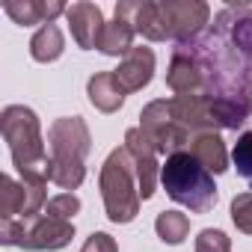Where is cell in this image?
<instances>
[{"instance_id": "27", "label": "cell", "mask_w": 252, "mask_h": 252, "mask_svg": "<svg viewBox=\"0 0 252 252\" xmlns=\"http://www.w3.org/2000/svg\"><path fill=\"white\" fill-rule=\"evenodd\" d=\"M243 101H246V107H249V113H252V80L246 83V92H243Z\"/></svg>"}, {"instance_id": "20", "label": "cell", "mask_w": 252, "mask_h": 252, "mask_svg": "<svg viewBox=\"0 0 252 252\" xmlns=\"http://www.w3.org/2000/svg\"><path fill=\"white\" fill-rule=\"evenodd\" d=\"M211 110H214V122H217L220 131L222 128L237 131L249 116V107H246L243 98H214L211 95Z\"/></svg>"}, {"instance_id": "1", "label": "cell", "mask_w": 252, "mask_h": 252, "mask_svg": "<svg viewBox=\"0 0 252 252\" xmlns=\"http://www.w3.org/2000/svg\"><path fill=\"white\" fill-rule=\"evenodd\" d=\"M48 178L63 190H77L86 178V155L92 149L89 128L80 116H63L48 131Z\"/></svg>"}, {"instance_id": "22", "label": "cell", "mask_w": 252, "mask_h": 252, "mask_svg": "<svg viewBox=\"0 0 252 252\" xmlns=\"http://www.w3.org/2000/svg\"><path fill=\"white\" fill-rule=\"evenodd\" d=\"M231 163L237 169L240 178L252 181V131H243L234 143V152H231Z\"/></svg>"}, {"instance_id": "8", "label": "cell", "mask_w": 252, "mask_h": 252, "mask_svg": "<svg viewBox=\"0 0 252 252\" xmlns=\"http://www.w3.org/2000/svg\"><path fill=\"white\" fill-rule=\"evenodd\" d=\"M158 6H160V21H163L166 39H172L178 45L193 42L211 18V6L202 3V0H160Z\"/></svg>"}, {"instance_id": "16", "label": "cell", "mask_w": 252, "mask_h": 252, "mask_svg": "<svg viewBox=\"0 0 252 252\" xmlns=\"http://www.w3.org/2000/svg\"><path fill=\"white\" fill-rule=\"evenodd\" d=\"M190 155H193L211 175H220V172L228 169V152H225V143H222L220 131L193 134V140H190Z\"/></svg>"}, {"instance_id": "17", "label": "cell", "mask_w": 252, "mask_h": 252, "mask_svg": "<svg viewBox=\"0 0 252 252\" xmlns=\"http://www.w3.org/2000/svg\"><path fill=\"white\" fill-rule=\"evenodd\" d=\"M86 95H89L92 107L101 110V113H116V110L125 104V89L119 86V80H116L113 71H98V74H92L89 83H86Z\"/></svg>"}, {"instance_id": "12", "label": "cell", "mask_w": 252, "mask_h": 252, "mask_svg": "<svg viewBox=\"0 0 252 252\" xmlns=\"http://www.w3.org/2000/svg\"><path fill=\"white\" fill-rule=\"evenodd\" d=\"M169 113L190 134L220 131L214 122V110H211V95H175L169 98Z\"/></svg>"}, {"instance_id": "21", "label": "cell", "mask_w": 252, "mask_h": 252, "mask_svg": "<svg viewBox=\"0 0 252 252\" xmlns=\"http://www.w3.org/2000/svg\"><path fill=\"white\" fill-rule=\"evenodd\" d=\"M155 231H158V237H160L163 243L178 246V243H184V237L190 234V220H187V214H181V211H163V214H158V220H155Z\"/></svg>"}, {"instance_id": "9", "label": "cell", "mask_w": 252, "mask_h": 252, "mask_svg": "<svg viewBox=\"0 0 252 252\" xmlns=\"http://www.w3.org/2000/svg\"><path fill=\"white\" fill-rule=\"evenodd\" d=\"M125 149H128L134 169H137V181H140V196L152 199L158 190V175H160V163H158V149L149 140V134L143 128H131L125 134Z\"/></svg>"}, {"instance_id": "19", "label": "cell", "mask_w": 252, "mask_h": 252, "mask_svg": "<svg viewBox=\"0 0 252 252\" xmlns=\"http://www.w3.org/2000/svg\"><path fill=\"white\" fill-rule=\"evenodd\" d=\"M65 51V39H63V30L57 24H45L36 30V36L30 39V57L36 63H54L60 60Z\"/></svg>"}, {"instance_id": "10", "label": "cell", "mask_w": 252, "mask_h": 252, "mask_svg": "<svg viewBox=\"0 0 252 252\" xmlns=\"http://www.w3.org/2000/svg\"><path fill=\"white\" fill-rule=\"evenodd\" d=\"M166 86L175 95H211L208 92V74H205L199 57L187 45L175 48L169 71H166Z\"/></svg>"}, {"instance_id": "14", "label": "cell", "mask_w": 252, "mask_h": 252, "mask_svg": "<svg viewBox=\"0 0 252 252\" xmlns=\"http://www.w3.org/2000/svg\"><path fill=\"white\" fill-rule=\"evenodd\" d=\"M113 74H116L119 86L125 89V95L140 92L143 86H149V80L155 74V54H152V48H134L119 63V68H113Z\"/></svg>"}, {"instance_id": "24", "label": "cell", "mask_w": 252, "mask_h": 252, "mask_svg": "<svg viewBox=\"0 0 252 252\" xmlns=\"http://www.w3.org/2000/svg\"><path fill=\"white\" fill-rule=\"evenodd\" d=\"M77 211H80V199H77L74 193H60V196L48 199V205H45V214H48V217L68 220V222H71V217H74Z\"/></svg>"}, {"instance_id": "25", "label": "cell", "mask_w": 252, "mask_h": 252, "mask_svg": "<svg viewBox=\"0 0 252 252\" xmlns=\"http://www.w3.org/2000/svg\"><path fill=\"white\" fill-rule=\"evenodd\" d=\"M196 252H231V240L220 228H202L196 237Z\"/></svg>"}, {"instance_id": "23", "label": "cell", "mask_w": 252, "mask_h": 252, "mask_svg": "<svg viewBox=\"0 0 252 252\" xmlns=\"http://www.w3.org/2000/svg\"><path fill=\"white\" fill-rule=\"evenodd\" d=\"M231 222L237 231L252 234V193H237L231 199Z\"/></svg>"}, {"instance_id": "7", "label": "cell", "mask_w": 252, "mask_h": 252, "mask_svg": "<svg viewBox=\"0 0 252 252\" xmlns=\"http://www.w3.org/2000/svg\"><path fill=\"white\" fill-rule=\"evenodd\" d=\"M140 128L149 134V140L155 143L158 155H166V158L175 155V152H187L184 146H190V140H193V134L184 131L181 125L172 119L169 101H163V98H158V101H152V104L143 107Z\"/></svg>"}, {"instance_id": "18", "label": "cell", "mask_w": 252, "mask_h": 252, "mask_svg": "<svg viewBox=\"0 0 252 252\" xmlns=\"http://www.w3.org/2000/svg\"><path fill=\"white\" fill-rule=\"evenodd\" d=\"M134 24L125 21V18H113L110 24H104V33H101V42H98V51L107 54V57H128L134 51Z\"/></svg>"}, {"instance_id": "5", "label": "cell", "mask_w": 252, "mask_h": 252, "mask_svg": "<svg viewBox=\"0 0 252 252\" xmlns=\"http://www.w3.org/2000/svg\"><path fill=\"white\" fill-rule=\"evenodd\" d=\"M74 240V225L68 220H57L39 214L36 220H0V243L24 246V249H63Z\"/></svg>"}, {"instance_id": "6", "label": "cell", "mask_w": 252, "mask_h": 252, "mask_svg": "<svg viewBox=\"0 0 252 252\" xmlns=\"http://www.w3.org/2000/svg\"><path fill=\"white\" fill-rule=\"evenodd\" d=\"M48 178L27 175L21 184L9 175L0 178V220H36L48 205Z\"/></svg>"}, {"instance_id": "4", "label": "cell", "mask_w": 252, "mask_h": 252, "mask_svg": "<svg viewBox=\"0 0 252 252\" xmlns=\"http://www.w3.org/2000/svg\"><path fill=\"white\" fill-rule=\"evenodd\" d=\"M98 187H101V199H104V211L110 217V222H131L140 214V181H137V169L134 160L128 155V149H113L101 166L98 175Z\"/></svg>"}, {"instance_id": "2", "label": "cell", "mask_w": 252, "mask_h": 252, "mask_svg": "<svg viewBox=\"0 0 252 252\" xmlns=\"http://www.w3.org/2000/svg\"><path fill=\"white\" fill-rule=\"evenodd\" d=\"M0 131H3V140H6V146L12 152V163L21 172V178H27V175H45L48 178L51 158L45 152L39 116L30 107L9 104L3 113H0Z\"/></svg>"}, {"instance_id": "26", "label": "cell", "mask_w": 252, "mask_h": 252, "mask_svg": "<svg viewBox=\"0 0 252 252\" xmlns=\"http://www.w3.org/2000/svg\"><path fill=\"white\" fill-rule=\"evenodd\" d=\"M80 252H119V246H116V240L107 231H92Z\"/></svg>"}, {"instance_id": "11", "label": "cell", "mask_w": 252, "mask_h": 252, "mask_svg": "<svg viewBox=\"0 0 252 252\" xmlns=\"http://www.w3.org/2000/svg\"><path fill=\"white\" fill-rule=\"evenodd\" d=\"M214 30L225 36L231 51L252 68V9L249 6H225L214 18Z\"/></svg>"}, {"instance_id": "3", "label": "cell", "mask_w": 252, "mask_h": 252, "mask_svg": "<svg viewBox=\"0 0 252 252\" xmlns=\"http://www.w3.org/2000/svg\"><path fill=\"white\" fill-rule=\"evenodd\" d=\"M160 184L166 196L184 205L190 214H208L217 205L214 175L190 152H175L166 158V163L160 166Z\"/></svg>"}, {"instance_id": "15", "label": "cell", "mask_w": 252, "mask_h": 252, "mask_svg": "<svg viewBox=\"0 0 252 252\" xmlns=\"http://www.w3.org/2000/svg\"><path fill=\"white\" fill-rule=\"evenodd\" d=\"M3 12L21 27H33V24L45 27V24H54L57 15L68 12V6L60 3V0H6Z\"/></svg>"}, {"instance_id": "13", "label": "cell", "mask_w": 252, "mask_h": 252, "mask_svg": "<svg viewBox=\"0 0 252 252\" xmlns=\"http://www.w3.org/2000/svg\"><path fill=\"white\" fill-rule=\"evenodd\" d=\"M68 27H71V36L74 42L83 48V51H95L98 42H101V33H104V15H101V6L89 3V0H80V3H71L68 12Z\"/></svg>"}]
</instances>
